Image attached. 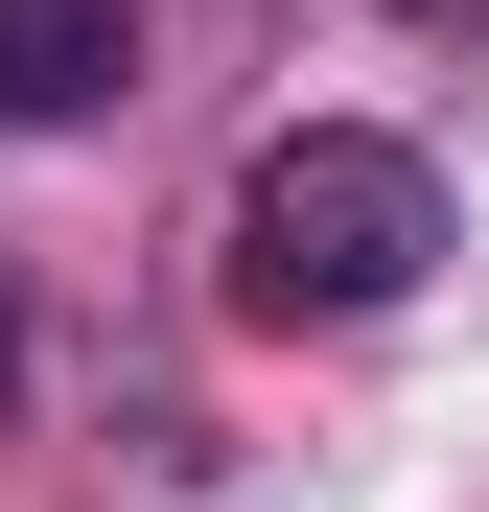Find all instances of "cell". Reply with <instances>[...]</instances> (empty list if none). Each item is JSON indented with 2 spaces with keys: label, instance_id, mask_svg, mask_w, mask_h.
Wrapping results in <instances>:
<instances>
[{
  "label": "cell",
  "instance_id": "obj_1",
  "mask_svg": "<svg viewBox=\"0 0 489 512\" xmlns=\"http://www.w3.org/2000/svg\"><path fill=\"white\" fill-rule=\"evenodd\" d=\"M443 280V163L420 140H373V117H303L233 163V303L257 326H373V303H420Z\"/></svg>",
  "mask_w": 489,
  "mask_h": 512
},
{
  "label": "cell",
  "instance_id": "obj_2",
  "mask_svg": "<svg viewBox=\"0 0 489 512\" xmlns=\"http://www.w3.org/2000/svg\"><path fill=\"white\" fill-rule=\"evenodd\" d=\"M140 70V24L117 0H0V140H47V117H94Z\"/></svg>",
  "mask_w": 489,
  "mask_h": 512
},
{
  "label": "cell",
  "instance_id": "obj_3",
  "mask_svg": "<svg viewBox=\"0 0 489 512\" xmlns=\"http://www.w3.org/2000/svg\"><path fill=\"white\" fill-rule=\"evenodd\" d=\"M0 396H24V280H0Z\"/></svg>",
  "mask_w": 489,
  "mask_h": 512
}]
</instances>
